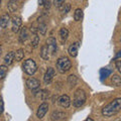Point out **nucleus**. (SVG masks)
<instances>
[{
  "label": "nucleus",
  "instance_id": "obj_1",
  "mask_svg": "<svg viewBox=\"0 0 121 121\" xmlns=\"http://www.w3.org/2000/svg\"><path fill=\"white\" fill-rule=\"evenodd\" d=\"M119 111H121V98H117L102 109V115L104 117H112Z\"/></svg>",
  "mask_w": 121,
  "mask_h": 121
},
{
  "label": "nucleus",
  "instance_id": "obj_2",
  "mask_svg": "<svg viewBox=\"0 0 121 121\" xmlns=\"http://www.w3.org/2000/svg\"><path fill=\"white\" fill-rule=\"evenodd\" d=\"M72 63L68 56H62L56 60V70H58L60 74H65L71 69Z\"/></svg>",
  "mask_w": 121,
  "mask_h": 121
},
{
  "label": "nucleus",
  "instance_id": "obj_3",
  "mask_svg": "<svg viewBox=\"0 0 121 121\" xmlns=\"http://www.w3.org/2000/svg\"><path fill=\"white\" fill-rule=\"evenodd\" d=\"M87 100L86 92L82 89H78L74 94V99H73V105L75 107H81L85 104Z\"/></svg>",
  "mask_w": 121,
  "mask_h": 121
},
{
  "label": "nucleus",
  "instance_id": "obj_4",
  "mask_svg": "<svg viewBox=\"0 0 121 121\" xmlns=\"http://www.w3.org/2000/svg\"><path fill=\"white\" fill-rule=\"evenodd\" d=\"M22 69H23L25 74H27L29 76H32L37 70L36 63L32 59H28L23 63V65H22Z\"/></svg>",
  "mask_w": 121,
  "mask_h": 121
},
{
  "label": "nucleus",
  "instance_id": "obj_5",
  "mask_svg": "<svg viewBox=\"0 0 121 121\" xmlns=\"http://www.w3.org/2000/svg\"><path fill=\"white\" fill-rule=\"evenodd\" d=\"M39 85H40L39 81L35 78H28L27 80H26V87L31 91H35L36 89H39Z\"/></svg>",
  "mask_w": 121,
  "mask_h": 121
},
{
  "label": "nucleus",
  "instance_id": "obj_6",
  "mask_svg": "<svg viewBox=\"0 0 121 121\" xmlns=\"http://www.w3.org/2000/svg\"><path fill=\"white\" fill-rule=\"evenodd\" d=\"M21 24H22V20H21V17L16 15L12 18V31L13 32H18L19 29L21 27Z\"/></svg>",
  "mask_w": 121,
  "mask_h": 121
},
{
  "label": "nucleus",
  "instance_id": "obj_7",
  "mask_svg": "<svg viewBox=\"0 0 121 121\" xmlns=\"http://www.w3.org/2000/svg\"><path fill=\"white\" fill-rule=\"evenodd\" d=\"M48 110V103H43L39 105V109H37V112H36V116L39 119L43 118L44 115L47 114V112Z\"/></svg>",
  "mask_w": 121,
  "mask_h": 121
},
{
  "label": "nucleus",
  "instance_id": "obj_8",
  "mask_svg": "<svg viewBox=\"0 0 121 121\" xmlns=\"http://www.w3.org/2000/svg\"><path fill=\"white\" fill-rule=\"evenodd\" d=\"M55 77V70L52 69V68H48V69L47 70V72H45V74L43 76V81L47 85L51 84V82L52 81V79H54Z\"/></svg>",
  "mask_w": 121,
  "mask_h": 121
},
{
  "label": "nucleus",
  "instance_id": "obj_9",
  "mask_svg": "<svg viewBox=\"0 0 121 121\" xmlns=\"http://www.w3.org/2000/svg\"><path fill=\"white\" fill-rule=\"evenodd\" d=\"M47 44H48V48H50L51 54L55 55L56 52V48H58V47H56V40L55 37H48L47 40Z\"/></svg>",
  "mask_w": 121,
  "mask_h": 121
},
{
  "label": "nucleus",
  "instance_id": "obj_10",
  "mask_svg": "<svg viewBox=\"0 0 121 121\" xmlns=\"http://www.w3.org/2000/svg\"><path fill=\"white\" fill-rule=\"evenodd\" d=\"M58 102L60 107H63V108H68L71 105V99L68 95H62L59 98Z\"/></svg>",
  "mask_w": 121,
  "mask_h": 121
},
{
  "label": "nucleus",
  "instance_id": "obj_11",
  "mask_svg": "<svg viewBox=\"0 0 121 121\" xmlns=\"http://www.w3.org/2000/svg\"><path fill=\"white\" fill-rule=\"evenodd\" d=\"M10 21V15L8 13H4L0 16V27L6 28Z\"/></svg>",
  "mask_w": 121,
  "mask_h": 121
},
{
  "label": "nucleus",
  "instance_id": "obj_12",
  "mask_svg": "<svg viewBox=\"0 0 121 121\" xmlns=\"http://www.w3.org/2000/svg\"><path fill=\"white\" fill-rule=\"evenodd\" d=\"M19 0H9L8 4H7V8H8L9 12H15L19 7Z\"/></svg>",
  "mask_w": 121,
  "mask_h": 121
},
{
  "label": "nucleus",
  "instance_id": "obj_13",
  "mask_svg": "<svg viewBox=\"0 0 121 121\" xmlns=\"http://www.w3.org/2000/svg\"><path fill=\"white\" fill-rule=\"evenodd\" d=\"M78 51H79V43H72L70 47H69V50H68V52L71 56H77L78 55Z\"/></svg>",
  "mask_w": 121,
  "mask_h": 121
},
{
  "label": "nucleus",
  "instance_id": "obj_14",
  "mask_svg": "<svg viewBox=\"0 0 121 121\" xmlns=\"http://www.w3.org/2000/svg\"><path fill=\"white\" fill-rule=\"evenodd\" d=\"M50 48H48V44H43L41 47V50H40V56L43 58V60H48L50 59Z\"/></svg>",
  "mask_w": 121,
  "mask_h": 121
},
{
  "label": "nucleus",
  "instance_id": "obj_15",
  "mask_svg": "<svg viewBox=\"0 0 121 121\" xmlns=\"http://www.w3.org/2000/svg\"><path fill=\"white\" fill-rule=\"evenodd\" d=\"M13 60H15V52H10L5 56L4 64L6 66H10V65H12Z\"/></svg>",
  "mask_w": 121,
  "mask_h": 121
},
{
  "label": "nucleus",
  "instance_id": "obj_16",
  "mask_svg": "<svg viewBox=\"0 0 121 121\" xmlns=\"http://www.w3.org/2000/svg\"><path fill=\"white\" fill-rule=\"evenodd\" d=\"M28 39V30H27V27H21L20 29V32H19V40L20 43H24V41Z\"/></svg>",
  "mask_w": 121,
  "mask_h": 121
},
{
  "label": "nucleus",
  "instance_id": "obj_17",
  "mask_svg": "<svg viewBox=\"0 0 121 121\" xmlns=\"http://www.w3.org/2000/svg\"><path fill=\"white\" fill-rule=\"evenodd\" d=\"M66 118V114L64 112L60 111H55L52 114V120H62Z\"/></svg>",
  "mask_w": 121,
  "mask_h": 121
},
{
  "label": "nucleus",
  "instance_id": "obj_18",
  "mask_svg": "<svg viewBox=\"0 0 121 121\" xmlns=\"http://www.w3.org/2000/svg\"><path fill=\"white\" fill-rule=\"evenodd\" d=\"M68 36H69V30H68L67 28H65V27H62L60 30V39H62L63 43L67 40Z\"/></svg>",
  "mask_w": 121,
  "mask_h": 121
},
{
  "label": "nucleus",
  "instance_id": "obj_19",
  "mask_svg": "<svg viewBox=\"0 0 121 121\" xmlns=\"http://www.w3.org/2000/svg\"><path fill=\"white\" fill-rule=\"evenodd\" d=\"M74 19L76 21H80L83 19V10L81 8H77L74 13Z\"/></svg>",
  "mask_w": 121,
  "mask_h": 121
},
{
  "label": "nucleus",
  "instance_id": "obj_20",
  "mask_svg": "<svg viewBox=\"0 0 121 121\" xmlns=\"http://www.w3.org/2000/svg\"><path fill=\"white\" fill-rule=\"evenodd\" d=\"M111 83H112L113 86L119 87V86H121V78L117 75H113L112 78H111Z\"/></svg>",
  "mask_w": 121,
  "mask_h": 121
},
{
  "label": "nucleus",
  "instance_id": "obj_21",
  "mask_svg": "<svg viewBox=\"0 0 121 121\" xmlns=\"http://www.w3.org/2000/svg\"><path fill=\"white\" fill-rule=\"evenodd\" d=\"M23 58H24V51L22 50V48L17 50L16 52H15V60H16V62H20Z\"/></svg>",
  "mask_w": 121,
  "mask_h": 121
},
{
  "label": "nucleus",
  "instance_id": "obj_22",
  "mask_svg": "<svg viewBox=\"0 0 121 121\" xmlns=\"http://www.w3.org/2000/svg\"><path fill=\"white\" fill-rule=\"evenodd\" d=\"M7 71H8V68H7L6 65H1L0 66V80L4 79L6 77Z\"/></svg>",
  "mask_w": 121,
  "mask_h": 121
},
{
  "label": "nucleus",
  "instance_id": "obj_23",
  "mask_svg": "<svg viewBox=\"0 0 121 121\" xmlns=\"http://www.w3.org/2000/svg\"><path fill=\"white\" fill-rule=\"evenodd\" d=\"M68 84L70 85V87H74L77 84V78L74 75H70L69 78H68Z\"/></svg>",
  "mask_w": 121,
  "mask_h": 121
},
{
  "label": "nucleus",
  "instance_id": "obj_24",
  "mask_svg": "<svg viewBox=\"0 0 121 121\" xmlns=\"http://www.w3.org/2000/svg\"><path fill=\"white\" fill-rule=\"evenodd\" d=\"M36 93H39V96L43 100H45V99H47V97L48 96V93H50V92H48L47 90H40L39 92H36Z\"/></svg>",
  "mask_w": 121,
  "mask_h": 121
},
{
  "label": "nucleus",
  "instance_id": "obj_25",
  "mask_svg": "<svg viewBox=\"0 0 121 121\" xmlns=\"http://www.w3.org/2000/svg\"><path fill=\"white\" fill-rule=\"evenodd\" d=\"M39 31L40 32L41 35H44L47 32V24L45 23H40L39 26Z\"/></svg>",
  "mask_w": 121,
  "mask_h": 121
},
{
  "label": "nucleus",
  "instance_id": "obj_26",
  "mask_svg": "<svg viewBox=\"0 0 121 121\" xmlns=\"http://www.w3.org/2000/svg\"><path fill=\"white\" fill-rule=\"evenodd\" d=\"M39 37L37 36V35H35L33 39L31 40V45H32V48H36L37 44H39Z\"/></svg>",
  "mask_w": 121,
  "mask_h": 121
},
{
  "label": "nucleus",
  "instance_id": "obj_27",
  "mask_svg": "<svg viewBox=\"0 0 121 121\" xmlns=\"http://www.w3.org/2000/svg\"><path fill=\"white\" fill-rule=\"evenodd\" d=\"M111 74V71H109V70H102L101 71V76H102V78H106V77H107V76L108 75H110Z\"/></svg>",
  "mask_w": 121,
  "mask_h": 121
},
{
  "label": "nucleus",
  "instance_id": "obj_28",
  "mask_svg": "<svg viewBox=\"0 0 121 121\" xmlns=\"http://www.w3.org/2000/svg\"><path fill=\"white\" fill-rule=\"evenodd\" d=\"M64 2H65V0H54V4L56 7H60L64 4Z\"/></svg>",
  "mask_w": 121,
  "mask_h": 121
},
{
  "label": "nucleus",
  "instance_id": "obj_29",
  "mask_svg": "<svg viewBox=\"0 0 121 121\" xmlns=\"http://www.w3.org/2000/svg\"><path fill=\"white\" fill-rule=\"evenodd\" d=\"M3 110H4V103H3V99H2V97L0 96V115L2 114Z\"/></svg>",
  "mask_w": 121,
  "mask_h": 121
},
{
  "label": "nucleus",
  "instance_id": "obj_30",
  "mask_svg": "<svg viewBox=\"0 0 121 121\" xmlns=\"http://www.w3.org/2000/svg\"><path fill=\"white\" fill-rule=\"evenodd\" d=\"M116 69L118 70V72L121 74V60H117L116 62Z\"/></svg>",
  "mask_w": 121,
  "mask_h": 121
},
{
  "label": "nucleus",
  "instance_id": "obj_31",
  "mask_svg": "<svg viewBox=\"0 0 121 121\" xmlns=\"http://www.w3.org/2000/svg\"><path fill=\"white\" fill-rule=\"evenodd\" d=\"M44 9L45 10H48V9H50V7H51V2H50V0H47V1L44 2Z\"/></svg>",
  "mask_w": 121,
  "mask_h": 121
},
{
  "label": "nucleus",
  "instance_id": "obj_32",
  "mask_svg": "<svg viewBox=\"0 0 121 121\" xmlns=\"http://www.w3.org/2000/svg\"><path fill=\"white\" fill-rule=\"evenodd\" d=\"M70 9H71V5H70V4H65V9H64V13L67 14V13L70 11Z\"/></svg>",
  "mask_w": 121,
  "mask_h": 121
},
{
  "label": "nucleus",
  "instance_id": "obj_33",
  "mask_svg": "<svg viewBox=\"0 0 121 121\" xmlns=\"http://www.w3.org/2000/svg\"><path fill=\"white\" fill-rule=\"evenodd\" d=\"M45 1H47V0H39V5H43Z\"/></svg>",
  "mask_w": 121,
  "mask_h": 121
},
{
  "label": "nucleus",
  "instance_id": "obj_34",
  "mask_svg": "<svg viewBox=\"0 0 121 121\" xmlns=\"http://www.w3.org/2000/svg\"><path fill=\"white\" fill-rule=\"evenodd\" d=\"M120 58H121V51H119L116 55V59H120Z\"/></svg>",
  "mask_w": 121,
  "mask_h": 121
},
{
  "label": "nucleus",
  "instance_id": "obj_35",
  "mask_svg": "<svg viewBox=\"0 0 121 121\" xmlns=\"http://www.w3.org/2000/svg\"><path fill=\"white\" fill-rule=\"evenodd\" d=\"M86 121H93V119H91V118H87Z\"/></svg>",
  "mask_w": 121,
  "mask_h": 121
},
{
  "label": "nucleus",
  "instance_id": "obj_36",
  "mask_svg": "<svg viewBox=\"0 0 121 121\" xmlns=\"http://www.w3.org/2000/svg\"><path fill=\"white\" fill-rule=\"evenodd\" d=\"M1 2H2V0H0V7H1Z\"/></svg>",
  "mask_w": 121,
  "mask_h": 121
},
{
  "label": "nucleus",
  "instance_id": "obj_37",
  "mask_svg": "<svg viewBox=\"0 0 121 121\" xmlns=\"http://www.w3.org/2000/svg\"><path fill=\"white\" fill-rule=\"evenodd\" d=\"M0 55H1V48H0Z\"/></svg>",
  "mask_w": 121,
  "mask_h": 121
}]
</instances>
